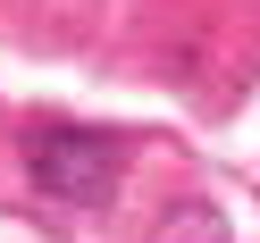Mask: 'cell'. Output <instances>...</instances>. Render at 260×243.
I'll list each match as a JSON object with an SVG mask.
<instances>
[{"instance_id":"1","label":"cell","mask_w":260,"mask_h":243,"mask_svg":"<svg viewBox=\"0 0 260 243\" xmlns=\"http://www.w3.org/2000/svg\"><path fill=\"white\" fill-rule=\"evenodd\" d=\"M126 151L109 134H92V126H42V134H25V176H34L51 201H109V185H118Z\"/></svg>"}]
</instances>
